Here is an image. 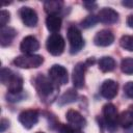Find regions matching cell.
<instances>
[{"label": "cell", "mask_w": 133, "mask_h": 133, "mask_svg": "<svg viewBox=\"0 0 133 133\" xmlns=\"http://www.w3.org/2000/svg\"><path fill=\"white\" fill-rule=\"evenodd\" d=\"M44 61V58L41 55L34 54H23L15 58L14 63L15 65L21 69H32L38 68Z\"/></svg>", "instance_id": "obj_1"}, {"label": "cell", "mask_w": 133, "mask_h": 133, "mask_svg": "<svg viewBox=\"0 0 133 133\" xmlns=\"http://www.w3.org/2000/svg\"><path fill=\"white\" fill-rule=\"evenodd\" d=\"M68 39L70 43V52L71 54L78 53L84 46V41L81 35V32L78 28L71 26L68 29Z\"/></svg>", "instance_id": "obj_2"}, {"label": "cell", "mask_w": 133, "mask_h": 133, "mask_svg": "<svg viewBox=\"0 0 133 133\" xmlns=\"http://www.w3.org/2000/svg\"><path fill=\"white\" fill-rule=\"evenodd\" d=\"M46 46H47V50L50 54H52L54 56H58L63 52L65 43H64L63 37L59 33H52L47 38Z\"/></svg>", "instance_id": "obj_3"}, {"label": "cell", "mask_w": 133, "mask_h": 133, "mask_svg": "<svg viewBox=\"0 0 133 133\" xmlns=\"http://www.w3.org/2000/svg\"><path fill=\"white\" fill-rule=\"evenodd\" d=\"M103 115H104V119H105V123L107 125L108 130L110 132H114V130L116 128V123L118 121L116 107L111 103H108V104L104 105Z\"/></svg>", "instance_id": "obj_4"}, {"label": "cell", "mask_w": 133, "mask_h": 133, "mask_svg": "<svg viewBox=\"0 0 133 133\" xmlns=\"http://www.w3.org/2000/svg\"><path fill=\"white\" fill-rule=\"evenodd\" d=\"M49 77L56 85H64L68 82V71L60 64H54L49 70Z\"/></svg>", "instance_id": "obj_5"}, {"label": "cell", "mask_w": 133, "mask_h": 133, "mask_svg": "<svg viewBox=\"0 0 133 133\" xmlns=\"http://www.w3.org/2000/svg\"><path fill=\"white\" fill-rule=\"evenodd\" d=\"M53 82L51 79H49L48 77L39 74L36 78H35V87L37 92L42 96V97H48L54 89L53 86Z\"/></svg>", "instance_id": "obj_6"}, {"label": "cell", "mask_w": 133, "mask_h": 133, "mask_svg": "<svg viewBox=\"0 0 133 133\" xmlns=\"http://www.w3.org/2000/svg\"><path fill=\"white\" fill-rule=\"evenodd\" d=\"M19 121L26 129H31L38 121V113L36 110H24L19 114Z\"/></svg>", "instance_id": "obj_7"}, {"label": "cell", "mask_w": 133, "mask_h": 133, "mask_svg": "<svg viewBox=\"0 0 133 133\" xmlns=\"http://www.w3.org/2000/svg\"><path fill=\"white\" fill-rule=\"evenodd\" d=\"M85 70H86V64L84 62H78L74 66L72 73V79H73V84L76 88H82L84 86Z\"/></svg>", "instance_id": "obj_8"}, {"label": "cell", "mask_w": 133, "mask_h": 133, "mask_svg": "<svg viewBox=\"0 0 133 133\" xmlns=\"http://www.w3.org/2000/svg\"><path fill=\"white\" fill-rule=\"evenodd\" d=\"M114 41L113 33L108 29L100 30L94 37V43L96 46L99 47H107L110 46Z\"/></svg>", "instance_id": "obj_9"}, {"label": "cell", "mask_w": 133, "mask_h": 133, "mask_svg": "<svg viewBox=\"0 0 133 133\" xmlns=\"http://www.w3.org/2000/svg\"><path fill=\"white\" fill-rule=\"evenodd\" d=\"M19 14H20V17H21L23 23L27 27H34L37 24V15H36L35 10H33L32 8L24 6L20 9Z\"/></svg>", "instance_id": "obj_10"}, {"label": "cell", "mask_w": 133, "mask_h": 133, "mask_svg": "<svg viewBox=\"0 0 133 133\" xmlns=\"http://www.w3.org/2000/svg\"><path fill=\"white\" fill-rule=\"evenodd\" d=\"M117 90H118V85L115 81L108 79L105 80L102 85H101V95L105 98V99H113L116 95H117Z\"/></svg>", "instance_id": "obj_11"}, {"label": "cell", "mask_w": 133, "mask_h": 133, "mask_svg": "<svg viewBox=\"0 0 133 133\" xmlns=\"http://www.w3.org/2000/svg\"><path fill=\"white\" fill-rule=\"evenodd\" d=\"M38 48H39V43L32 35H28V36L24 37L20 45L21 51L24 52L25 54H31V53L37 51Z\"/></svg>", "instance_id": "obj_12"}, {"label": "cell", "mask_w": 133, "mask_h": 133, "mask_svg": "<svg viewBox=\"0 0 133 133\" xmlns=\"http://www.w3.org/2000/svg\"><path fill=\"white\" fill-rule=\"evenodd\" d=\"M65 117H66V121L69 122V124H71L72 127H74L76 129H81L86 124V121L81 115V113L78 112L77 110H74V109H70L66 112Z\"/></svg>", "instance_id": "obj_13"}, {"label": "cell", "mask_w": 133, "mask_h": 133, "mask_svg": "<svg viewBox=\"0 0 133 133\" xmlns=\"http://www.w3.org/2000/svg\"><path fill=\"white\" fill-rule=\"evenodd\" d=\"M98 18H99L100 22L109 25V24H114L118 20V14L112 8L105 7L99 11Z\"/></svg>", "instance_id": "obj_14"}, {"label": "cell", "mask_w": 133, "mask_h": 133, "mask_svg": "<svg viewBox=\"0 0 133 133\" xmlns=\"http://www.w3.org/2000/svg\"><path fill=\"white\" fill-rule=\"evenodd\" d=\"M9 94H21L23 90V79L19 74L14 73L7 83Z\"/></svg>", "instance_id": "obj_15"}, {"label": "cell", "mask_w": 133, "mask_h": 133, "mask_svg": "<svg viewBox=\"0 0 133 133\" xmlns=\"http://www.w3.org/2000/svg\"><path fill=\"white\" fill-rule=\"evenodd\" d=\"M17 35V31L11 27H2L0 30V44L2 47H6L11 44L12 39Z\"/></svg>", "instance_id": "obj_16"}, {"label": "cell", "mask_w": 133, "mask_h": 133, "mask_svg": "<svg viewBox=\"0 0 133 133\" xmlns=\"http://www.w3.org/2000/svg\"><path fill=\"white\" fill-rule=\"evenodd\" d=\"M46 26L47 29L53 33H56L60 30L61 27V19L57 15H50L46 19Z\"/></svg>", "instance_id": "obj_17"}, {"label": "cell", "mask_w": 133, "mask_h": 133, "mask_svg": "<svg viewBox=\"0 0 133 133\" xmlns=\"http://www.w3.org/2000/svg\"><path fill=\"white\" fill-rule=\"evenodd\" d=\"M62 1H59V0H50V1H46L44 3V8H45V11L50 15H57L61 8H62Z\"/></svg>", "instance_id": "obj_18"}, {"label": "cell", "mask_w": 133, "mask_h": 133, "mask_svg": "<svg viewBox=\"0 0 133 133\" xmlns=\"http://www.w3.org/2000/svg\"><path fill=\"white\" fill-rule=\"evenodd\" d=\"M114 68H115V60L112 57L104 56V57L100 58V60H99V69L102 72H104V73L111 72V71L114 70Z\"/></svg>", "instance_id": "obj_19"}, {"label": "cell", "mask_w": 133, "mask_h": 133, "mask_svg": "<svg viewBox=\"0 0 133 133\" xmlns=\"http://www.w3.org/2000/svg\"><path fill=\"white\" fill-rule=\"evenodd\" d=\"M118 125H121V127L123 128H130L133 125V112L131 111H123L121 113V115L118 116V121H117Z\"/></svg>", "instance_id": "obj_20"}, {"label": "cell", "mask_w": 133, "mask_h": 133, "mask_svg": "<svg viewBox=\"0 0 133 133\" xmlns=\"http://www.w3.org/2000/svg\"><path fill=\"white\" fill-rule=\"evenodd\" d=\"M77 99V91L73 88L68 89L59 99V105H65L69 103L75 102Z\"/></svg>", "instance_id": "obj_21"}, {"label": "cell", "mask_w": 133, "mask_h": 133, "mask_svg": "<svg viewBox=\"0 0 133 133\" xmlns=\"http://www.w3.org/2000/svg\"><path fill=\"white\" fill-rule=\"evenodd\" d=\"M121 70L123 73L127 75H132L133 74V58L131 57L124 58L121 62Z\"/></svg>", "instance_id": "obj_22"}, {"label": "cell", "mask_w": 133, "mask_h": 133, "mask_svg": "<svg viewBox=\"0 0 133 133\" xmlns=\"http://www.w3.org/2000/svg\"><path fill=\"white\" fill-rule=\"evenodd\" d=\"M122 48L128 51H133V35H123L119 39Z\"/></svg>", "instance_id": "obj_23"}, {"label": "cell", "mask_w": 133, "mask_h": 133, "mask_svg": "<svg viewBox=\"0 0 133 133\" xmlns=\"http://www.w3.org/2000/svg\"><path fill=\"white\" fill-rule=\"evenodd\" d=\"M98 22H99V18L98 17H96L95 15H89V16H87L86 18H84L81 21V26L83 28H89V27L95 26Z\"/></svg>", "instance_id": "obj_24"}, {"label": "cell", "mask_w": 133, "mask_h": 133, "mask_svg": "<svg viewBox=\"0 0 133 133\" xmlns=\"http://www.w3.org/2000/svg\"><path fill=\"white\" fill-rule=\"evenodd\" d=\"M12 74H14V72L10 71L9 69H2V70H1V74H0L1 82H2L4 85H7L8 80H9V78L11 77Z\"/></svg>", "instance_id": "obj_25"}, {"label": "cell", "mask_w": 133, "mask_h": 133, "mask_svg": "<svg viewBox=\"0 0 133 133\" xmlns=\"http://www.w3.org/2000/svg\"><path fill=\"white\" fill-rule=\"evenodd\" d=\"M9 21V12L7 10H1L0 12V25L1 27H5L6 23Z\"/></svg>", "instance_id": "obj_26"}, {"label": "cell", "mask_w": 133, "mask_h": 133, "mask_svg": "<svg viewBox=\"0 0 133 133\" xmlns=\"http://www.w3.org/2000/svg\"><path fill=\"white\" fill-rule=\"evenodd\" d=\"M59 133H82L79 129H76L74 127H71V126H61L60 127V130H59Z\"/></svg>", "instance_id": "obj_27"}, {"label": "cell", "mask_w": 133, "mask_h": 133, "mask_svg": "<svg viewBox=\"0 0 133 133\" xmlns=\"http://www.w3.org/2000/svg\"><path fill=\"white\" fill-rule=\"evenodd\" d=\"M124 91L126 94V96L128 98H131L133 99V82L130 81V82H127L124 86Z\"/></svg>", "instance_id": "obj_28"}, {"label": "cell", "mask_w": 133, "mask_h": 133, "mask_svg": "<svg viewBox=\"0 0 133 133\" xmlns=\"http://www.w3.org/2000/svg\"><path fill=\"white\" fill-rule=\"evenodd\" d=\"M83 5H84L85 8L88 9V10L95 9V8L97 7V3H96V2H91V1H84V2H83Z\"/></svg>", "instance_id": "obj_29"}, {"label": "cell", "mask_w": 133, "mask_h": 133, "mask_svg": "<svg viewBox=\"0 0 133 133\" xmlns=\"http://www.w3.org/2000/svg\"><path fill=\"white\" fill-rule=\"evenodd\" d=\"M8 126H9V122L5 118H2L1 122H0V131L4 132L6 130V128H8Z\"/></svg>", "instance_id": "obj_30"}, {"label": "cell", "mask_w": 133, "mask_h": 133, "mask_svg": "<svg viewBox=\"0 0 133 133\" xmlns=\"http://www.w3.org/2000/svg\"><path fill=\"white\" fill-rule=\"evenodd\" d=\"M127 24H128L129 27L133 28V15H131V16L128 17V19H127Z\"/></svg>", "instance_id": "obj_31"}, {"label": "cell", "mask_w": 133, "mask_h": 133, "mask_svg": "<svg viewBox=\"0 0 133 133\" xmlns=\"http://www.w3.org/2000/svg\"><path fill=\"white\" fill-rule=\"evenodd\" d=\"M122 4L128 7H133V1H123Z\"/></svg>", "instance_id": "obj_32"}, {"label": "cell", "mask_w": 133, "mask_h": 133, "mask_svg": "<svg viewBox=\"0 0 133 133\" xmlns=\"http://www.w3.org/2000/svg\"><path fill=\"white\" fill-rule=\"evenodd\" d=\"M37 133H43V132H37Z\"/></svg>", "instance_id": "obj_33"}]
</instances>
